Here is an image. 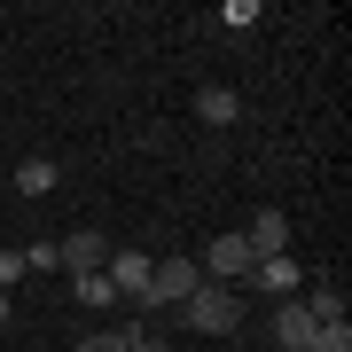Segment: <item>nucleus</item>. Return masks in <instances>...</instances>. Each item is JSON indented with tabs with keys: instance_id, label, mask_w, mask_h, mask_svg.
I'll return each instance as SVG.
<instances>
[{
	"instance_id": "nucleus-5",
	"label": "nucleus",
	"mask_w": 352,
	"mask_h": 352,
	"mask_svg": "<svg viewBox=\"0 0 352 352\" xmlns=\"http://www.w3.org/2000/svg\"><path fill=\"white\" fill-rule=\"evenodd\" d=\"M102 274H110L118 298L141 305V289H149V251H110V258H102Z\"/></svg>"
},
{
	"instance_id": "nucleus-6",
	"label": "nucleus",
	"mask_w": 352,
	"mask_h": 352,
	"mask_svg": "<svg viewBox=\"0 0 352 352\" xmlns=\"http://www.w3.org/2000/svg\"><path fill=\"white\" fill-rule=\"evenodd\" d=\"M314 329H321V321L305 314V298H282V305H274V344H282V352H305Z\"/></svg>"
},
{
	"instance_id": "nucleus-7",
	"label": "nucleus",
	"mask_w": 352,
	"mask_h": 352,
	"mask_svg": "<svg viewBox=\"0 0 352 352\" xmlns=\"http://www.w3.org/2000/svg\"><path fill=\"white\" fill-rule=\"evenodd\" d=\"M55 251H63V266H71V274H102V258H110V243H102L94 227H78V235H63Z\"/></svg>"
},
{
	"instance_id": "nucleus-12",
	"label": "nucleus",
	"mask_w": 352,
	"mask_h": 352,
	"mask_svg": "<svg viewBox=\"0 0 352 352\" xmlns=\"http://www.w3.org/2000/svg\"><path fill=\"white\" fill-rule=\"evenodd\" d=\"M71 298L87 314H102V305H118V289H110V274H71Z\"/></svg>"
},
{
	"instance_id": "nucleus-2",
	"label": "nucleus",
	"mask_w": 352,
	"mask_h": 352,
	"mask_svg": "<svg viewBox=\"0 0 352 352\" xmlns=\"http://www.w3.org/2000/svg\"><path fill=\"white\" fill-rule=\"evenodd\" d=\"M196 289H204V266H196V258H157V266H149V289H141V305H149V314H157V305L173 314V305L196 298Z\"/></svg>"
},
{
	"instance_id": "nucleus-10",
	"label": "nucleus",
	"mask_w": 352,
	"mask_h": 352,
	"mask_svg": "<svg viewBox=\"0 0 352 352\" xmlns=\"http://www.w3.org/2000/svg\"><path fill=\"white\" fill-rule=\"evenodd\" d=\"M196 118H204V126H235V118H243V94L235 87H204L196 94Z\"/></svg>"
},
{
	"instance_id": "nucleus-19",
	"label": "nucleus",
	"mask_w": 352,
	"mask_h": 352,
	"mask_svg": "<svg viewBox=\"0 0 352 352\" xmlns=\"http://www.w3.org/2000/svg\"><path fill=\"white\" fill-rule=\"evenodd\" d=\"M305 352H314V344H305Z\"/></svg>"
},
{
	"instance_id": "nucleus-16",
	"label": "nucleus",
	"mask_w": 352,
	"mask_h": 352,
	"mask_svg": "<svg viewBox=\"0 0 352 352\" xmlns=\"http://www.w3.org/2000/svg\"><path fill=\"white\" fill-rule=\"evenodd\" d=\"M78 352H126V329H102V337H78Z\"/></svg>"
},
{
	"instance_id": "nucleus-9",
	"label": "nucleus",
	"mask_w": 352,
	"mask_h": 352,
	"mask_svg": "<svg viewBox=\"0 0 352 352\" xmlns=\"http://www.w3.org/2000/svg\"><path fill=\"white\" fill-rule=\"evenodd\" d=\"M55 180H63L55 157H24V164H16V196H55Z\"/></svg>"
},
{
	"instance_id": "nucleus-17",
	"label": "nucleus",
	"mask_w": 352,
	"mask_h": 352,
	"mask_svg": "<svg viewBox=\"0 0 352 352\" xmlns=\"http://www.w3.org/2000/svg\"><path fill=\"white\" fill-rule=\"evenodd\" d=\"M24 282V251H0V289H16Z\"/></svg>"
},
{
	"instance_id": "nucleus-13",
	"label": "nucleus",
	"mask_w": 352,
	"mask_h": 352,
	"mask_svg": "<svg viewBox=\"0 0 352 352\" xmlns=\"http://www.w3.org/2000/svg\"><path fill=\"white\" fill-rule=\"evenodd\" d=\"M126 352H173V337H157L149 321H133V329H126Z\"/></svg>"
},
{
	"instance_id": "nucleus-3",
	"label": "nucleus",
	"mask_w": 352,
	"mask_h": 352,
	"mask_svg": "<svg viewBox=\"0 0 352 352\" xmlns=\"http://www.w3.org/2000/svg\"><path fill=\"white\" fill-rule=\"evenodd\" d=\"M204 266V282H219V289H235V282H251V266H258V251L243 235H212V251L196 258Z\"/></svg>"
},
{
	"instance_id": "nucleus-15",
	"label": "nucleus",
	"mask_w": 352,
	"mask_h": 352,
	"mask_svg": "<svg viewBox=\"0 0 352 352\" xmlns=\"http://www.w3.org/2000/svg\"><path fill=\"white\" fill-rule=\"evenodd\" d=\"M55 266H63V251H55V243H32V251H24V274H55Z\"/></svg>"
},
{
	"instance_id": "nucleus-1",
	"label": "nucleus",
	"mask_w": 352,
	"mask_h": 352,
	"mask_svg": "<svg viewBox=\"0 0 352 352\" xmlns=\"http://www.w3.org/2000/svg\"><path fill=\"white\" fill-rule=\"evenodd\" d=\"M173 321L188 329V337H235V329H243V289L204 282L196 298H180V305H173Z\"/></svg>"
},
{
	"instance_id": "nucleus-4",
	"label": "nucleus",
	"mask_w": 352,
	"mask_h": 352,
	"mask_svg": "<svg viewBox=\"0 0 352 352\" xmlns=\"http://www.w3.org/2000/svg\"><path fill=\"white\" fill-rule=\"evenodd\" d=\"M243 289H258V298H274V305H282V298H298V289H305V266L289 258V251H274V258H258V266H251V282H243Z\"/></svg>"
},
{
	"instance_id": "nucleus-18",
	"label": "nucleus",
	"mask_w": 352,
	"mask_h": 352,
	"mask_svg": "<svg viewBox=\"0 0 352 352\" xmlns=\"http://www.w3.org/2000/svg\"><path fill=\"white\" fill-rule=\"evenodd\" d=\"M16 321V298H8V289H0V329H8Z\"/></svg>"
},
{
	"instance_id": "nucleus-14",
	"label": "nucleus",
	"mask_w": 352,
	"mask_h": 352,
	"mask_svg": "<svg viewBox=\"0 0 352 352\" xmlns=\"http://www.w3.org/2000/svg\"><path fill=\"white\" fill-rule=\"evenodd\" d=\"M219 24H227V32H251V24H258V0H227Z\"/></svg>"
},
{
	"instance_id": "nucleus-11",
	"label": "nucleus",
	"mask_w": 352,
	"mask_h": 352,
	"mask_svg": "<svg viewBox=\"0 0 352 352\" xmlns=\"http://www.w3.org/2000/svg\"><path fill=\"white\" fill-rule=\"evenodd\" d=\"M298 298H305V314H314V321H344V282H305Z\"/></svg>"
},
{
	"instance_id": "nucleus-8",
	"label": "nucleus",
	"mask_w": 352,
	"mask_h": 352,
	"mask_svg": "<svg viewBox=\"0 0 352 352\" xmlns=\"http://www.w3.org/2000/svg\"><path fill=\"white\" fill-rule=\"evenodd\" d=\"M243 243H251L258 258H274V251H289V219H282V212H258L251 227H243Z\"/></svg>"
}]
</instances>
